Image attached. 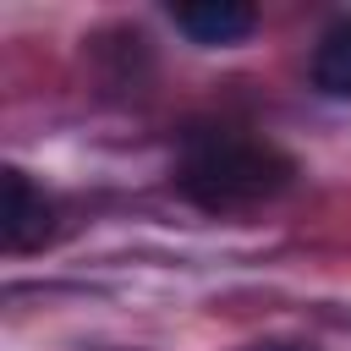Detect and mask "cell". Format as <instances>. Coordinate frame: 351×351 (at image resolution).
Returning <instances> with one entry per match:
<instances>
[{
    "label": "cell",
    "mask_w": 351,
    "mask_h": 351,
    "mask_svg": "<svg viewBox=\"0 0 351 351\" xmlns=\"http://www.w3.org/2000/svg\"><path fill=\"white\" fill-rule=\"evenodd\" d=\"M285 181H291V159L241 126H192L181 137L176 186H181V197H192L208 214L252 208V203L285 192Z\"/></svg>",
    "instance_id": "obj_1"
},
{
    "label": "cell",
    "mask_w": 351,
    "mask_h": 351,
    "mask_svg": "<svg viewBox=\"0 0 351 351\" xmlns=\"http://www.w3.org/2000/svg\"><path fill=\"white\" fill-rule=\"evenodd\" d=\"M49 230H55V203L11 165L5 170V214H0V247L5 252H33V247H44L49 241Z\"/></svg>",
    "instance_id": "obj_2"
},
{
    "label": "cell",
    "mask_w": 351,
    "mask_h": 351,
    "mask_svg": "<svg viewBox=\"0 0 351 351\" xmlns=\"http://www.w3.org/2000/svg\"><path fill=\"white\" fill-rule=\"evenodd\" d=\"M170 16L192 44H236L258 27V11L247 0H192V5H176Z\"/></svg>",
    "instance_id": "obj_3"
},
{
    "label": "cell",
    "mask_w": 351,
    "mask_h": 351,
    "mask_svg": "<svg viewBox=\"0 0 351 351\" xmlns=\"http://www.w3.org/2000/svg\"><path fill=\"white\" fill-rule=\"evenodd\" d=\"M247 351H313V346H302V340H263V346H247Z\"/></svg>",
    "instance_id": "obj_5"
},
{
    "label": "cell",
    "mask_w": 351,
    "mask_h": 351,
    "mask_svg": "<svg viewBox=\"0 0 351 351\" xmlns=\"http://www.w3.org/2000/svg\"><path fill=\"white\" fill-rule=\"evenodd\" d=\"M313 88L324 99H351V22H335L318 49H313V66H307Z\"/></svg>",
    "instance_id": "obj_4"
}]
</instances>
